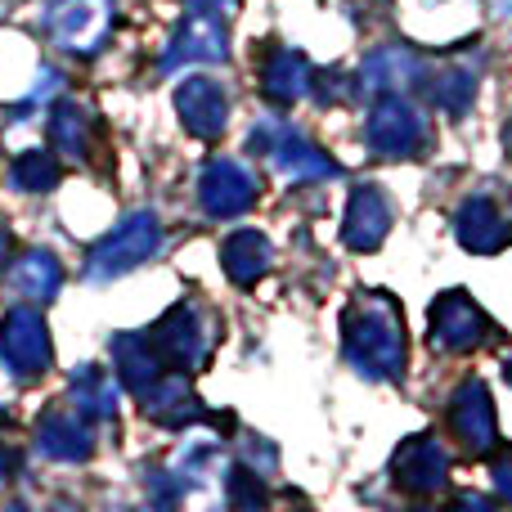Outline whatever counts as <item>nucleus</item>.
<instances>
[{"mask_svg":"<svg viewBox=\"0 0 512 512\" xmlns=\"http://www.w3.org/2000/svg\"><path fill=\"white\" fill-rule=\"evenodd\" d=\"M342 355L355 373L373 382H400L405 378L409 342H405V315H400L391 292H360L342 310Z\"/></svg>","mask_w":512,"mask_h":512,"instance_id":"obj_1","label":"nucleus"},{"mask_svg":"<svg viewBox=\"0 0 512 512\" xmlns=\"http://www.w3.org/2000/svg\"><path fill=\"white\" fill-rule=\"evenodd\" d=\"M158 248H162V221L153 212H131L86 252V279L95 283L122 279V274L140 270Z\"/></svg>","mask_w":512,"mask_h":512,"instance_id":"obj_2","label":"nucleus"},{"mask_svg":"<svg viewBox=\"0 0 512 512\" xmlns=\"http://www.w3.org/2000/svg\"><path fill=\"white\" fill-rule=\"evenodd\" d=\"M427 337H432V346H441V351H450V355H472L477 346H486L490 337H499V324L477 306L472 292L450 288L432 301Z\"/></svg>","mask_w":512,"mask_h":512,"instance_id":"obj_3","label":"nucleus"},{"mask_svg":"<svg viewBox=\"0 0 512 512\" xmlns=\"http://www.w3.org/2000/svg\"><path fill=\"white\" fill-rule=\"evenodd\" d=\"M0 360H5L9 378H18V382H32L50 369V360H54L50 324L36 310V301L5 310V319H0Z\"/></svg>","mask_w":512,"mask_h":512,"instance_id":"obj_4","label":"nucleus"},{"mask_svg":"<svg viewBox=\"0 0 512 512\" xmlns=\"http://www.w3.org/2000/svg\"><path fill=\"white\" fill-rule=\"evenodd\" d=\"M230 59V32H225V14L212 0H189L185 18H180L176 36H171L162 68H185V63H225Z\"/></svg>","mask_w":512,"mask_h":512,"instance_id":"obj_5","label":"nucleus"},{"mask_svg":"<svg viewBox=\"0 0 512 512\" xmlns=\"http://www.w3.org/2000/svg\"><path fill=\"white\" fill-rule=\"evenodd\" d=\"M149 337L158 346V355L167 360V369H176V373H198L207 364V355H212V333H207V319L194 301L171 306L149 328Z\"/></svg>","mask_w":512,"mask_h":512,"instance_id":"obj_6","label":"nucleus"},{"mask_svg":"<svg viewBox=\"0 0 512 512\" xmlns=\"http://www.w3.org/2000/svg\"><path fill=\"white\" fill-rule=\"evenodd\" d=\"M113 0H54L45 9V32L68 54H95L113 32Z\"/></svg>","mask_w":512,"mask_h":512,"instance_id":"obj_7","label":"nucleus"},{"mask_svg":"<svg viewBox=\"0 0 512 512\" xmlns=\"http://www.w3.org/2000/svg\"><path fill=\"white\" fill-rule=\"evenodd\" d=\"M252 149L265 153L274 167L283 171L288 180H333L337 176V162L328 158L319 144H310L301 131L283 122H261L252 131Z\"/></svg>","mask_w":512,"mask_h":512,"instance_id":"obj_8","label":"nucleus"},{"mask_svg":"<svg viewBox=\"0 0 512 512\" xmlns=\"http://www.w3.org/2000/svg\"><path fill=\"white\" fill-rule=\"evenodd\" d=\"M364 140L378 158H414L427 144V126L423 113L409 104L405 95H382L369 108V122H364Z\"/></svg>","mask_w":512,"mask_h":512,"instance_id":"obj_9","label":"nucleus"},{"mask_svg":"<svg viewBox=\"0 0 512 512\" xmlns=\"http://www.w3.org/2000/svg\"><path fill=\"white\" fill-rule=\"evenodd\" d=\"M445 477H450V454L432 432L405 436L391 454V481L405 495H436L445 486Z\"/></svg>","mask_w":512,"mask_h":512,"instance_id":"obj_10","label":"nucleus"},{"mask_svg":"<svg viewBox=\"0 0 512 512\" xmlns=\"http://www.w3.org/2000/svg\"><path fill=\"white\" fill-rule=\"evenodd\" d=\"M198 203L216 221H234V216L252 212L256 203V176L234 158H212L198 176Z\"/></svg>","mask_w":512,"mask_h":512,"instance_id":"obj_11","label":"nucleus"},{"mask_svg":"<svg viewBox=\"0 0 512 512\" xmlns=\"http://www.w3.org/2000/svg\"><path fill=\"white\" fill-rule=\"evenodd\" d=\"M176 113L194 140H221L225 126H230V99H225L221 81L185 77L176 86Z\"/></svg>","mask_w":512,"mask_h":512,"instance_id":"obj_12","label":"nucleus"},{"mask_svg":"<svg viewBox=\"0 0 512 512\" xmlns=\"http://www.w3.org/2000/svg\"><path fill=\"white\" fill-rule=\"evenodd\" d=\"M454 239L477 256H495L512 248V216L490 194H472L468 203L454 212Z\"/></svg>","mask_w":512,"mask_h":512,"instance_id":"obj_13","label":"nucleus"},{"mask_svg":"<svg viewBox=\"0 0 512 512\" xmlns=\"http://www.w3.org/2000/svg\"><path fill=\"white\" fill-rule=\"evenodd\" d=\"M450 427L459 432V441H463V450H468V454L495 450V441H499L495 400H490V387L481 378H468L450 396Z\"/></svg>","mask_w":512,"mask_h":512,"instance_id":"obj_14","label":"nucleus"},{"mask_svg":"<svg viewBox=\"0 0 512 512\" xmlns=\"http://www.w3.org/2000/svg\"><path fill=\"white\" fill-rule=\"evenodd\" d=\"M391 234V203L378 185H355L346 198L342 243L351 252H378Z\"/></svg>","mask_w":512,"mask_h":512,"instance_id":"obj_15","label":"nucleus"},{"mask_svg":"<svg viewBox=\"0 0 512 512\" xmlns=\"http://www.w3.org/2000/svg\"><path fill=\"white\" fill-rule=\"evenodd\" d=\"M36 450L54 463H86L90 454H95L90 418H81L77 409H72V414H63V409L41 414V423H36Z\"/></svg>","mask_w":512,"mask_h":512,"instance_id":"obj_16","label":"nucleus"},{"mask_svg":"<svg viewBox=\"0 0 512 512\" xmlns=\"http://www.w3.org/2000/svg\"><path fill=\"white\" fill-rule=\"evenodd\" d=\"M140 400H144V414L162 427H189V423H198V418H207L203 400L189 387V373H176V369L162 373Z\"/></svg>","mask_w":512,"mask_h":512,"instance_id":"obj_17","label":"nucleus"},{"mask_svg":"<svg viewBox=\"0 0 512 512\" xmlns=\"http://www.w3.org/2000/svg\"><path fill=\"white\" fill-rule=\"evenodd\" d=\"M310 86H315V68H310V59L301 50H288V45H274L270 54H265V68H261V95L270 99V104L288 108L297 104L301 95H310Z\"/></svg>","mask_w":512,"mask_h":512,"instance_id":"obj_18","label":"nucleus"},{"mask_svg":"<svg viewBox=\"0 0 512 512\" xmlns=\"http://www.w3.org/2000/svg\"><path fill=\"white\" fill-rule=\"evenodd\" d=\"M113 360H117V378H122V387L131 391V396H144V391L167 373V360L158 355L149 333H117Z\"/></svg>","mask_w":512,"mask_h":512,"instance_id":"obj_19","label":"nucleus"},{"mask_svg":"<svg viewBox=\"0 0 512 512\" xmlns=\"http://www.w3.org/2000/svg\"><path fill=\"white\" fill-rule=\"evenodd\" d=\"M427 68L414 50L405 45H387V50H373L360 68V86L364 90H378V95H396L405 86H423Z\"/></svg>","mask_w":512,"mask_h":512,"instance_id":"obj_20","label":"nucleus"},{"mask_svg":"<svg viewBox=\"0 0 512 512\" xmlns=\"http://www.w3.org/2000/svg\"><path fill=\"white\" fill-rule=\"evenodd\" d=\"M274 248L261 230H234L230 239L221 243V265H225V279L239 283V288H252L270 274Z\"/></svg>","mask_w":512,"mask_h":512,"instance_id":"obj_21","label":"nucleus"},{"mask_svg":"<svg viewBox=\"0 0 512 512\" xmlns=\"http://www.w3.org/2000/svg\"><path fill=\"white\" fill-rule=\"evenodd\" d=\"M9 288H14L18 297L36 301V306H41V301H54L63 288V261L50 248H27L14 261V270H9Z\"/></svg>","mask_w":512,"mask_h":512,"instance_id":"obj_22","label":"nucleus"},{"mask_svg":"<svg viewBox=\"0 0 512 512\" xmlns=\"http://www.w3.org/2000/svg\"><path fill=\"white\" fill-rule=\"evenodd\" d=\"M68 400H72V409H77L81 418H90V423H108V418L117 414L122 391H117V382L108 378L99 364H81V369L72 373V382H68Z\"/></svg>","mask_w":512,"mask_h":512,"instance_id":"obj_23","label":"nucleus"},{"mask_svg":"<svg viewBox=\"0 0 512 512\" xmlns=\"http://www.w3.org/2000/svg\"><path fill=\"white\" fill-rule=\"evenodd\" d=\"M50 144H54V153H63V158L86 162L90 158V113L86 108L72 104V99L54 104L50 108Z\"/></svg>","mask_w":512,"mask_h":512,"instance_id":"obj_24","label":"nucleus"},{"mask_svg":"<svg viewBox=\"0 0 512 512\" xmlns=\"http://www.w3.org/2000/svg\"><path fill=\"white\" fill-rule=\"evenodd\" d=\"M59 176H63L59 158H54V153H45V149L18 153L14 167H9V185L23 189V194H50V189L59 185Z\"/></svg>","mask_w":512,"mask_h":512,"instance_id":"obj_25","label":"nucleus"},{"mask_svg":"<svg viewBox=\"0 0 512 512\" xmlns=\"http://www.w3.org/2000/svg\"><path fill=\"white\" fill-rule=\"evenodd\" d=\"M427 95H432L436 108H445V113H468L472 99H477V77H472L468 68H441L432 72V81H427Z\"/></svg>","mask_w":512,"mask_h":512,"instance_id":"obj_26","label":"nucleus"},{"mask_svg":"<svg viewBox=\"0 0 512 512\" xmlns=\"http://www.w3.org/2000/svg\"><path fill=\"white\" fill-rule=\"evenodd\" d=\"M225 495H230V504H239V508H265L270 504L261 477L248 472V468H230V477H225Z\"/></svg>","mask_w":512,"mask_h":512,"instance_id":"obj_27","label":"nucleus"},{"mask_svg":"<svg viewBox=\"0 0 512 512\" xmlns=\"http://www.w3.org/2000/svg\"><path fill=\"white\" fill-rule=\"evenodd\" d=\"M490 486H495V495L512 504V445H499L495 441V454H490Z\"/></svg>","mask_w":512,"mask_h":512,"instance_id":"obj_28","label":"nucleus"},{"mask_svg":"<svg viewBox=\"0 0 512 512\" xmlns=\"http://www.w3.org/2000/svg\"><path fill=\"white\" fill-rule=\"evenodd\" d=\"M9 427H14V418L0 409V490L14 481V468H18V450L9 445Z\"/></svg>","mask_w":512,"mask_h":512,"instance_id":"obj_29","label":"nucleus"},{"mask_svg":"<svg viewBox=\"0 0 512 512\" xmlns=\"http://www.w3.org/2000/svg\"><path fill=\"white\" fill-rule=\"evenodd\" d=\"M14 261V234H9V225H5V216H0V270Z\"/></svg>","mask_w":512,"mask_h":512,"instance_id":"obj_30","label":"nucleus"},{"mask_svg":"<svg viewBox=\"0 0 512 512\" xmlns=\"http://www.w3.org/2000/svg\"><path fill=\"white\" fill-rule=\"evenodd\" d=\"M486 5H490V9H495V14H499V18H512V0H486Z\"/></svg>","mask_w":512,"mask_h":512,"instance_id":"obj_31","label":"nucleus"},{"mask_svg":"<svg viewBox=\"0 0 512 512\" xmlns=\"http://www.w3.org/2000/svg\"><path fill=\"white\" fill-rule=\"evenodd\" d=\"M504 378H508V387H512V355L504 360Z\"/></svg>","mask_w":512,"mask_h":512,"instance_id":"obj_32","label":"nucleus"},{"mask_svg":"<svg viewBox=\"0 0 512 512\" xmlns=\"http://www.w3.org/2000/svg\"><path fill=\"white\" fill-rule=\"evenodd\" d=\"M508 149H512V122H508Z\"/></svg>","mask_w":512,"mask_h":512,"instance_id":"obj_33","label":"nucleus"}]
</instances>
